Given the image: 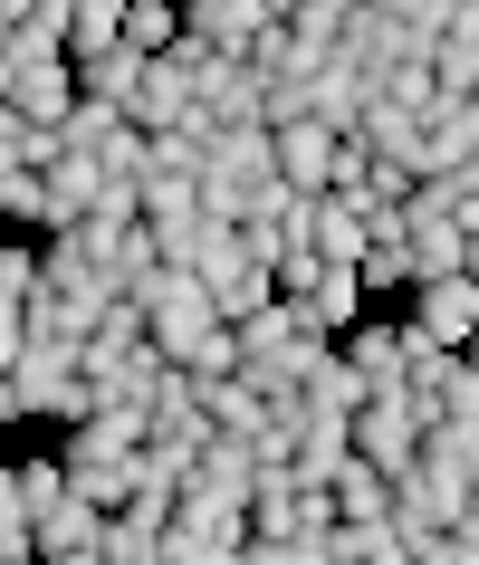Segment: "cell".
<instances>
[{"label":"cell","mask_w":479,"mask_h":565,"mask_svg":"<svg viewBox=\"0 0 479 565\" xmlns=\"http://www.w3.org/2000/svg\"><path fill=\"white\" fill-rule=\"evenodd\" d=\"M278 135V173L298 182V192H327L336 182V145H345V135H336L327 116H288V125H269Z\"/></svg>","instance_id":"obj_9"},{"label":"cell","mask_w":479,"mask_h":565,"mask_svg":"<svg viewBox=\"0 0 479 565\" xmlns=\"http://www.w3.org/2000/svg\"><path fill=\"white\" fill-rule=\"evenodd\" d=\"M470 153H479V96H450L441 116L422 125V173H470Z\"/></svg>","instance_id":"obj_10"},{"label":"cell","mask_w":479,"mask_h":565,"mask_svg":"<svg viewBox=\"0 0 479 565\" xmlns=\"http://www.w3.org/2000/svg\"><path fill=\"white\" fill-rule=\"evenodd\" d=\"M460 268H470V278H479V231H470V259H460Z\"/></svg>","instance_id":"obj_20"},{"label":"cell","mask_w":479,"mask_h":565,"mask_svg":"<svg viewBox=\"0 0 479 565\" xmlns=\"http://www.w3.org/2000/svg\"><path fill=\"white\" fill-rule=\"evenodd\" d=\"M460 355H470V364H479V335H470V345H460Z\"/></svg>","instance_id":"obj_21"},{"label":"cell","mask_w":479,"mask_h":565,"mask_svg":"<svg viewBox=\"0 0 479 565\" xmlns=\"http://www.w3.org/2000/svg\"><path fill=\"white\" fill-rule=\"evenodd\" d=\"M67 489H77L67 450H58V460H10V470H0V508H10V518H49Z\"/></svg>","instance_id":"obj_11"},{"label":"cell","mask_w":479,"mask_h":565,"mask_svg":"<svg viewBox=\"0 0 479 565\" xmlns=\"http://www.w3.org/2000/svg\"><path fill=\"white\" fill-rule=\"evenodd\" d=\"M413 335H422L413 317H403V327H393V317H355V327L336 335V345L355 355V374H364V384L384 393V384H403V374H413Z\"/></svg>","instance_id":"obj_7"},{"label":"cell","mask_w":479,"mask_h":565,"mask_svg":"<svg viewBox=\"0 0 479 565\" xmlns=\"http://www.w3.org/2000/svg\"><path fill=\"white\" fill-rule=\"evenodd\" d=\"M106 527H116V508H96L87 489H67V499L39 518V556H58V565H106Z\"/></svg>","instance_id":"obj_3"},{"label":"cell","mask_w":479,"mask_h":565,"mask_svg":"<svg viewBox=\"0 0 479 565\" xmlns=\"http://www.w3.org/2000/svg\"><path fill=\"white\" fill-rule=\"evenodd\" d=\"M153 441V413L145 403H116V393H96V413L67 422V470H87V460H125V450Z\"/></svg>","instance_id":"obj_2"},{"label":"cell","mask_w":479,"mask_h":565,"mask_svg":"<svg viewBox=\"0 0 479 565\" xmlns=\"http://www.w3.org/2000/svg\"><path fill=\"white\" fill-rule=\"evenodd\" d=\"M413 327L441 335V345H470V335H479V278H470V268L422 278V288H413Z\"/></svg>","instance_id":"obj_8"},{"label":"cell","mask_w":479,"mask_h":565,"mask_svg":"<svg viewBox=\"0 0 479 565\" xmlns=\"http://www.w3.org/2000/svg\"><path fill=\"white\" fill-rule=\"evenodd\" d=\"M125 10H135V0H67V49H77V58L116 49V39H125Z\"/></svg>","instance_id":"obj_17"},{"label":"cell","mask_w":479,"mask_h":565,"mask_svg":"<svg viewBox=\"0 0 479 565\" xmlns=\"http://www.w3.org/2000/svg\"><path fill=\"white\" fill-rule=\"evenodd\" d=\"M288 10H298V0H278V20H288Z\"/></svg>","instance_id":"obj_22"},{"label":"cell","mask_w":479,"mask_h":565,"mask_svg":"<svg viewBox=\"0 0 479 565\" xmlns=\"http://www.w3.org/2000/svg\"><path fill=\"white\" fill-rule=\"evenodd\" d=\"M364 106H374V67H355L345 49L307 67V116H327L336 135H355V125H364Z\"/></svg>","instance_id":"obj_6"},{"label":"cell","mask_w":479,"mask_h":565,"mask_svg":"<svg viewBox=\"0 0 479 565\" xmlns=\"http://www.w3.org/2000/svg\"><path fill=\"white\" fill-rule=\"evenodd\" d=\"M182 20H192L211 49H240V58H249V39L278 20V0H182Z\"/></svg>","instance_id":"obj_12"},{"label":"cell","mask_w":479,"mask_h":565,"mask_svg":"<svg viewBox=\"0 0 479 565\" xmlns=\"http://www.w3.org/2000/svg\"><path fill=\"white\" fill-rule=\"evenodd\" d=\"M202 403H211V422H221V431H249V441L278 422V403L249 384V364H240V374H202Z\"/></svg>","instance_id":"obj_13"},{"label":"cell","mask_w":479,"mask_h":565,"mask_svg":"<svg viewBox=\"0 0 479 565\" xmlns=\"http://www.w3.org/2000/svg\"><path fill=\"white\" fill-rule=\"evenodd\" d=\"M145 49H135V39H116V49H96V58H77V87H87V96H116V106H125V96H135V87H145Z\"/></svg>","instance_id":"obj_15"},{"label":"cell","mask_w":479,"mask_h":565,"mask_svg":"<svg viewBox=\"0 0 479 565\" xmlns=\"http://www.w3.org/2000/svg\"><path fill=\"white\" fill-rule=\"evenodd\" d=\"M67 153V125L49 116H20V106H0V163H30V173H49Z\"/></svg>","instance_id":"obj_14"},{"label":"cell","mask_w":479,"mask_h":565,"mask_svg":"<svg viewBox=\"0 0 479 565\" xmlns=\"http://www.w3.org/2000/svg\"><path fill=\"white\" fill-rule=\"evenodd\" d=\"M0 211H10L20 231H49V173H30V163H0Z\"/></svg>","instance_id":"obj_19"},{"label":"cell","mask_w":479,"mask_h":565,"mask_svg":"<svg viewBox=\"0 0 479 565\" xmlns=\"http://www.w3.org/2000/svg\"><path fill=\"white\" fill-rule=\"evenodd\" d=\"M355 135H364L374 153H422V116H413V106H393L384 87H374V106H364V125H355Z\"/></svg>","instance_id":"obj_18"},{"label":"cell","mask_w":479,"mask_h":565,"mask_svg":"<svg viewBox=\"0 0 479 565\" xmlns=\"http://www.w3.org/2000/svg\"><path fill=\"white\" fill-rule=\"evenodd\" d=\"M77 58H30V67H0V106H20V116H49V125H67L77 116Z\"/></svg>","instance_id":"obj_5"},{"label":"cell","mask_w":479,"mask_h":565,"mask_svg":"<svg viewBox=\"0 0 479 565\" xmlns=\"http://www.w3.org/2000/svg\"><path fill=\"white\" fill-rule=\"evenodd\" d=\"M336 518H393V470H374V460H345L336 470Z\"/></svg>","instance_id":"obj_16"},{"label":"cell","mask_w":479,"mask_h":565,"mask_svg":"<svg viewBox=\"0 0 479 565\" xmlns=\"http://www.w3.org/2000/svg\"><path fill=\"white\" fill-rule=\"evenodd\" d=\"M202 116H211V125H269V77L240 58V49H211V67H202Z\"/></svg>","instance_id":"obj_4"},{"label":"cell","mask_w":479,"mask_h":565,"mask_svg":"<svg viewBox=\"0 0 479 565\" xmlns=\"http://www.w3.org/2000/svg\"><path fill=\"white\" fill-rule=\"evenodd\" d=\"M163 556H173V565L249 556V499H231V489H202V479H182V508H173V527H163Z\"/></svg>","instance_id":"obj_1"}]
</instances>
